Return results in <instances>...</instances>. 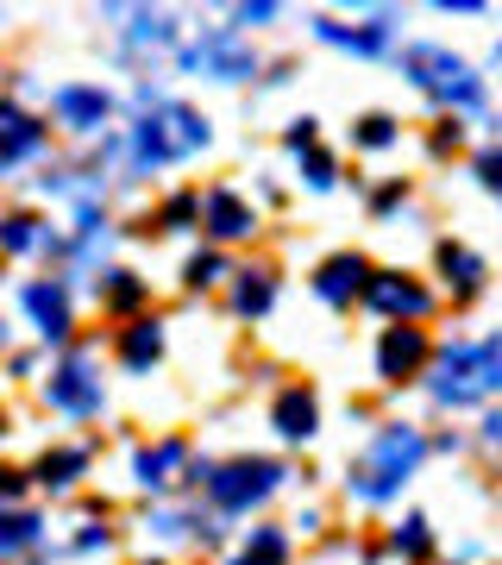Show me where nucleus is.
Segmentation results:
<instances>
[{"label":"nucleus","instance_id":"19","mask_svg":"<svg viewBox=\"0 0 502 565\" xmlns=\"http://www.w3.org/2000/svg\"><path fill=\"white\" fill-rule=\"evenodd\" d=\"M82 471H88V446H57V452H44V459H39L32 478H39L44 490H70Z\"/></svg>","mask_w":502,"mask_h":565},{"label":"nucleus","instance_id":"14","mask_svg":"<svg viewBox=\"0 0 502 565\" xmlns=\"http://www.w3.org/2000/svg\"><path fill=\"white\" fill-rule=\"evenodd\" d=\"M270 427H277L282 440H314V427H321L314 390H282L277 403H270Z\"/></svg>","mask_w":502,"mask_h":565},{"label":"nucleus","instance_id":"11","mask_svg":"<svg viewBox=\"0 0 502 565\" xmlns=\"http://www.w3.org/2000/svg\"><path fill=\"white\" fill-rule=\"evenodd\" d=\"M51 107H57V120L70 126V132H100V120L114 114V102H107L100 88H88V82H70V88H57V95H51Z\"/></svg>","mask_w":502,"mask_h":565},{"label":"nucleus","instance_id":"4","mask_svg":"<svg viewBox=\"0 0 502 565\" xmlns=\"http://www.w3.org/2000/svg\"><path fill=\"white\" fill-rule=\"evenodd\" d=\"M402 70L421 82L427 95H440V102L464 107V114H483V82L471 76V63L440 51V44H415V51L402 57Z\"/></svg>","mask_w":502,"mask_h":565},{"label":"nucleus","instance_id":"24","mask_svg":"<svg viewBox=\"0 0 502 565\" xmlns=\"http://www.w3.org/2000/svg\"><path fill=\"white\" fill-rule=\"evenodd\" d=\"M245 559H252V565H282V559H289V534H282V527H252Z\"/></svg>","mask_w":502,"mask_h":565},{"label":"nucleus","instance_id":"34","mask_svg":"<svg viewBox=\"0 0 502 565\" xmlns=\"http://www.w3.org/2000/svg\"><path fill=\"white\" fill-rule=\"evenodd\" d=\"M270 13H277V7H270V0H258V7H239L233 20H239V25H264V20H270Z\"/></svg>","mask_w":502,"mask_h":565},{"label":"nucleus","instance_id":"20","mask_svg":"<svg viewBox=\"0 0 502 565\" xmlns=\"http://www.w3.org/2000/svg\"><path fill=\"white\" fill-rule=\"evenodd\" d=\"M440 270H446V282H452L459 296H478V289H483V258L471 252V245H452V239H446V245H440Z\"/></svg>","mask_w":502,"mask_h":565},{"label":"nucleus","instance_id":"36","mask_svg":"<svg viewBox=\"0 0 502 565\" xmlns=\"http://www.w3.org/2000/svg\"><path fill=\"white\" fill-rule=\"evenodd\" d=\"M396 202H402V182H389V189H377V202H371V207H377V214H389Z\"/></svg>","mask_w":502,"mask_h":565},{"label":"nucleus","instance_id":"15","mask_svg":"<svg viewBox=\"0 0 502 565\" xmlns=\"http://www.w3.org/2000/svg\"><path fill=\"white\" fill-rule=\"evenodd\" d=\"M44 151V126L32 114H20L13 102H0V163H20Z\"/></svg>","mask_w":502,"mask_h":565},{"label":"nucleus","instance_id":"33","mask_svg":"<svg viewBox=\"0 0 502 565\" xmlns=\"http://www.w3.org/2000/svg\"><path fill=\"white\" fill-rule=\"evenodd\" d=\"M496 170H502V158H496V151H478V182H483V189H496Z\"/></svg>","mask_w":502,"mask_h":565},{"label":"nucleus","instance_id":"37","mask_svg":"<svg viewBox=\"0 0 502 565\" xmlns=\"http://www.w3.org/2000/svg\"><path fill=\"white\" fill-rule=\"evenodd\" d=\"M233 565H252V559H245V553H239V559H233Z\"/></svg>","mask_w":502,"mask_h":565},{"label":"nucleus","instance_id":"12","mask_svg":"<svg viewBox=\"0 0 502 565\" xmlns=\"http://www.w3.org/2000/svg\"><path fill=\"white\" fill-rule=\"evenodd\" d=\"M364 277H371V264H364L359 252H340V258H327L321 270H314V296L345 308L352 296H364Z\"/></svg>","mask_w":502,"mask_h":565},{"label":"nucleus","instance_id":"35","mask_svg":"<svg viewBox=\"0 0 502 565\" xmlns=\"http://www.w3.org/2000/svg\"><path fill=\"white\" fill-rule=\"evenodd\" d=\"M76 546H82V553H95V546H107V527H82V534H76Z\"/></svg>","mask_w":502,"mask_h":565},{"label":"nucleus","instance_id":"6","mask_svg":"<svg viewBox=\"0 0 502 565\" xmlns=\"http://www.w3.org/2000/svg\"><path fill=\"white\" fill-rule=\"evenodd\" d=\"M44 403L57 408V415H70V422H88V415H100V377L95 364L82 359H63L57 371H51V384H44Z\"/></svg>","mask_w":502,"mask_h":565},{"label":"nucleus","instance_id":"26","mask_svg":"<svg viewBox=\"0 0 502 565\" xmlns=\"http://www.w3.org/2000/svg\"><path fill=\"white\" fill-rule=\"evenodd\" d=\"M32 245H44L32 214H7V221H0V252H32Z\"/></svg>","mask_w":502,"mask_h":565},{"label":"nucleus","instance_id":"28","mask_svg":"<svg viewBox=\"0 0 502 565\" xmlns=\"http://www.w3.org/2000/svg\"><path fill=\"white\" fill-rule=\"evenodd\" d=\"M182 277H189V289H207V282H221V277H226V258H221V252H195Z\"/></svg>","mask_w":502,"mask_h":565},{"label":"nucleus","instance_id":"38","mask_svg":"<svg viewBox=\"0 0 502 565\" xmlns=\"http://www.w3.org/2000/svg\"><path fill=\"white\" fill-rule=\"evenodd\" d=\"M0 345H7V327H0Z\"/></svg>","mask_w":502,"mask_h":565},{"label":"nucleus","instance_id":"17","mask_svg":"<svg viewBox=\"0 0 502 565\" xmlns=\"http://www.w3.org/2000/svg\"><path fill=\"white\" fill-rule=\"evenodd\" d=\"M182 459H189V446L182 440H158V446H145L139 459H132V478H139L145 490H170L177 484V471H182Z\"/></svg>","mask_w":502,"mask_h":565},{"label":"nucleus","instance_id":"27","mask_svg":"<svg viewBox=\"0 0 502 565\" xmlns=\"http://www.w3.org/2000/svg\"><path fill=\"white\" fill-rule=\"evenodd\" d=\"M352 139H359L364 151H383V145H396V120H389V114H364Z\"/></svg>","mask_w":502,"mask_h":565},{"label":"nucleus","instance_id":"29","mask_svg":"<svg viewBox=\"0 0 502 565\" xmlns=\"http://www.w3.org/2000/svg\"><path fill=\"white\" fill-rule=\"evenodd\" d=\"M170 39H177L170 13H139V20H132V44H170Z\"/></svg>","mask_w":502,"mask_h":565},{"label":"nucleus","instance_id":"16","mask_svg":"<svg viewBox=\"0 0 502 565\" xmlns=\"http://www.w3.org/2000/svg\"><path fill=\"white\" fill-rule=\"evenodd\" d=\"M163 359V321L158 315H139V321L120 327V364L126 371H151Z\"/></svg>","mask_w":502,"mask_h":565},{"label":"nucleus","instance_id":"22","mask_svg":"<svg viewBox=\"0 0 502 565\" xmlns=\"http://www.w3.org/2000/svg\"><path fill=\"white\" fill-rule=\"evenodd\" d=\"M39 515L32 509H7L0 515V559H13V553H25V546H39Z\"/></svg>","mask_w":502,"mask_h":565},{"label":"nucleus","instance_id":"23","mask_svg":"<svg viewBox=\"0 0 502 565\" xmlns=\"http://www.w3.org/2000/svg\"><path fill=\"white\" fill-rule=\"evenodd\" d=\"M389 546H396L402 559H427V553H434V527H427V515H408V522L389 534Z\"/></svg>","mask_w":502,"mask_h":565},{"label":"nucleus","instance_id":"21","mask_svg":"<svg viewBox=\"0 0 502 565\" xmlns=\"http://www.w3.org/2000/svg\"><path fill=\"white\" fill-rule=\"evenodd\" d=\"M270 302H277V282H270V270H239L233 308H239L245 321H258V315H270Z\"/></svg>","mask_w":502,"mask_h":565},{"label":"nucleus","instance_id":"8","mask_svg":"<svg viewBox=\"0 0 502 565\" xmlns=\"http://www.w3.org/2000/svg\"><path fill=\"white\" fill-rule=\"evenodd\" d=\"M182 63H189V70H207L214 82H245L252 70H258L252 44H239L233 32H214V39L189 44V51H182Z\"/></svg>","mask_w":502,"mask_h":565},{"label":"nucleus","instance_id":"3","mask_svg":"<svg viewBox=\"0 0 502 565\" xmlns=\"http://www.w3.org/2000/svg\"><path fill=\"white\" fill-rule=\"evenodd\" d=\"M201 145H207V120L182 102L151 107V114L132 126V158L139 163H182L189 151H201Z\"/></svg>","mask_w":502,"mask_h":565},{"label":"nucleus","instance_id":"9","mask_svg":"<svg viewBox=\"0 0 502 565\" xmlns=\"http://www.w3.org/2000/svg\"><path fill=\"white\" fill-rule=\"evenodd\" d=\"M195 214L221 245L252 239V226H258V214H252V202H245L239 189H207V195H195Z\"/></svg>","mask_w":502,"mask_h":565},{"label":"nucleus","instance_id":"7","mask_svg":"<svg viewBox=\"0 0 502 565\" xmlns=\"http://www.w3.org/2000/svg\"><path fill=\"white\" fill-rule=\"evenodd\" d=\"M364 302L377 308V315H389L396 327H415L434 308V296H427L415 277H402V270H371L364 277Z\"/></svg>","mask_w":502,"mask_h":565},{"label":"nucleus","instance_id":"13","mask_svg":"<svg viewBox=\"0 0 502 565\" xmlns=\"http://www.w3.org/2000/svg\"><path fill=\"white\" fill-rule=\"evenodd\" d=\"M25 315L39 321L44 340H70V289H63L57 277H51V282H32V289H25Z\"/></svg>","mask_w":502,"mask_h":565},{"label":"nucleus","instance_id":"2","mask_svg":"<svg viewBox=\"0 0 502 565\" xmlns=\"http://www.w3.org/2000/svg\"><path fill=\"white\" fill-rule=\"evenodd\" d=\"M496 384H502V345L496 340L446 345L440 371H434V403H446V408L490 403V396H496Z\"/></svg>","mask_w":502,"mask_h":565},{"label":"nucleus","instance_id":"31","mask_svg":"<svg viewBox=\"0 0 502 565\" xmlns=\"http://www.w3.org/2000/svg\"><path fill=\"white\" fill-rule=\"evenodd\" d=\"M308 189H333V158H321V151L308 158Z\"/></svg>","mask_w":502,"mask_h":565},{"label":"nucleus","instance_id":"39","mask_svg":"<svg viewBox=\"0 0 502 565\" xmlns=\"http://www.w3.org/2000/svg\"><path fill=\"white\" fill-rule=\"evenodd\" d=\"M0 434H7V422H0Z\"/></svg>","mask_w":502,"mask_h":565},{"label":"nucleus","instance_id":"18","mask_svg":"<svg viewBox=\"0 0 502 565\" xmlns=\"http://www.w3.org/2000/svg\"><path fill=\"white\" fill-rule=\"evenodd\" d=\"M314 32H321L327 44H340V51H359V57H371V51H383V44H389V13H377V20H371V25L314 20Z\"/></svg>","mask_w":502,"mask_h":565},{"label":"nucleus","instance_id":"10","mask_svg":"<svg viewBox=\"0 0 502 565\" xmlns=\"http://www.w3.org/2000/svg\"><path fill=\"white\" fill-rule=\"evenodd\" d=\"M427 352H434V345H427L421 327H389V333H383V345H377V377H389V384L415 377V371L427 364Z\"/></svg>","mask_w":502,"mask_h":565},{"label":"nucleus","instance_id":"32","mask_svg":"<svg viewBox=\"0 0 502 565\" xmlns=\"http://www.w3.org/2000/svg\"><path fill=\"white\" fill-rule=\"evenodd\" d=\"M282 139H289V151H314V120H296Z\"/></svg>","mask_w":502,"mask_h":565},{"label":"nucleus","instance_id":"25","mask_svg":"<svg viewBox=\"0 0 502 565\" xmlns=\"http://www.w3.org/2000/svg\"><path fill=\"white\" fill-rule=\"evenodd\" d=\"M100 302H107V308H139L145 302V282L132 277V270H107V282H100Z\"/></svg>","mask_w":502,"mask_h":565},{"label":"nucleus","instance_id":"5","mask_svg":"<svg viewBox=\"0 0 502 565\" xmlns=\"http://www.w3.org/2000/svg\"><path fill=\"white\" fill-rule=\"evenodd\" d=\"M207 478V497H214V509H226V515H245V509H258L270 490L289 478L277 459H233V465H207L201 471Z\"/></svg>","mask_w":502,"mask_h":565},{"label":"nucleus","instance_id":"1","mask_svg":"<svg viewBox=\"0 0 502 565\" xmlns=\"http://www.w3.org/2000/svg\"><path fill=\"white\" fill-rule=\"evenodd\" d=\"M427 459V440L415 434V427H377V440L364 446V459L352 465V478H345V490L359 497V503H389L402 484H408V471Z\"/></svg>","mask_w":502,"mask_h":565},{"label":"nucleus","instance_id":"30","mask_svg":"<svg viewBox=\"0 0 502 565\" xmlns=\"http://www.w3.org/2000/svg\"><path fill=\"white\" fill-rule=\"evenodd\" d=\"M189 221H195V195H170V202H163V226H170V233H182Z\"/></svg>","mask_w":502,"mask_h":565}]
</instances>
